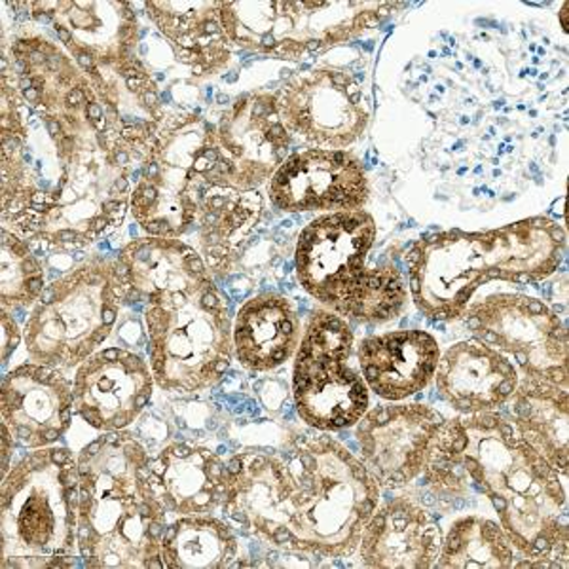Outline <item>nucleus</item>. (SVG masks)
<instances>
[{
    "label": "nucleus",
    "mask_w": 569,
    "mask_h": 569,
    "mask_svg": "<svg viewBox=\"0 0 569 569\" xmlns=\"http://www.w3.org/2000/svg\"><path fill=\"white\" fill-rule=\"evenodd\" d=\"M380 485L342 442L300 437L279 452L228 463L222 512L260 543L321 557H350L378 509Z\"/></svg>",
    "instance_id": "f257e3e1"
},
{
    "label": "nucleus",
    "mask_w": 569,
    "mask_h": 569,
    "mask_svg": "<svg viewBox=\"0 0 569 569\" xmlns=\"http://www.w3.org/2000/svg\"><path fill=\"white\" fill-rule=\"evenodd\" d=\"M147 236L179 240L224 272L259 224L264 200L241 190L220 152L217 126L196 114L163 118L130 201Z\"/></svg>",
    "instance_id": "f03ea898"
},
{
    "label": "nucleus",
    "mask_w": 569,
    "mask_h": 569,
    "mask_svg": "<svg viewBox=\"0 0 569 569\" xmlns=\"http://www.w3.org/2000/svg\"><path fill=\"white\" fill-rule=\"evenodd\" d=\"M133 297L147 302L150 370L166 391L196 393L224 376L233 325L209 268L194 247L139 238L120 251Z\"/></svg>",
    "instance_id": "7ed1b4c3"
},
{
    "label": "nucleus",
    "mask_w": 569,
    "mask_h": 569,
    "mask_svg": "<svg viewBox=\"0 0 569 569\" xmlns=\"http://www.w3.org/2000/svg\"><path fill=\"white\" fill-rule=\"evenodd\" d=\"M429 450L463 467L467 485L490 499L530 568L568 566L566 475L531 447L512 416L490 410L442 420Z\"/></svg>",
    "instance_id": "20e7f679"
},
{
    "label": "nucleus",
    "mask_w": 569,
    "mask_h": 569,
    "mask_svg": "<svg viewBox=\"0 0 569 569\" xmlns=\"http://www.w3.org/2000/svg\"><path fill=\"white\" fill-rule=\"evenodd\" d=\"M78 552L86 568H163L166 509L152 492L149 453L110 431L78 453Z\"/></svg>",
    "instance_id": "39448f33"
},
{
    "label": "nucleus",
    "mask_w": 569,
    "mask_h": 569,
    "mask_svg": "<svg viewBox=\"0 0 569 569\" xmlns=\"http://www.w3.org/2000/svg\"><path fill=\"white\" fill-rule=\"evenodd\" d=\"M563 246V228L545 217L486 232L435 233L407 254L408 289L423 316L453 321L482 284H525L552 276L562 262Z\"/></svg>",
    "instance_id": "423d86ee"
},
{
    "label": "nucleus",
    "mask_w": 569,
    "mask_h": 569,
    "mask_svg": "<svg viewBox=\"0 0 569 569\" xmlns=\"http://www.w3.org/2000/svg\"><path fill=\"white\" fill-rule=\"evenodd\" d=\"M378 228L367 211L325 214L302 230L297 243L298 281L319 305L338 316L386 323L407 306L397 266L372 264Z\"/></svg>",
    "instance_id": "0eeeda50"
},
{
    "label": "nucleus",
    "mask_w": 569,
    "mask_h": 569,
    "mask_svg": "<svg viewBox=\"0 0 569 569\" xmlns=\"http://www.w3.org/2000/svg\"><path fill=\"white\" fill-rule=\"evenodd\" d=\"M78 463L67 448H37L2 477L0 566L67 568L74 562Z\"/></svg>",
    "instance_id": "6e6552de"
},
{
    "label": "nucleus",
    "mask_w": 569,
    "mask_h": 569,
    "mask_svg": "<svg viewBox=\"0 0 569 569\" xmlns=\"http://www.w3.org/2000/svg\"><path fill=\"white\" fill-rule=\"evenodd\" d=\"M131 295L122 260L78 266L40 295L23 329L27 353L56 369L80 367L112 335Z\"/></svg>",
    "instance_id": "1a4fd4ad"
},
{
    "label": "nucleus",
    "mask_w": 569,
    "mask_h": 569,
    "mask_svg": "<svg viewBox=\"0 0 569 569\" xmlns=\"http://www.w3.org/2000/svg\"><path fill=\"white\" fill-rule=\"evenodd\" d=\"M393 4L367 0L220 2L230 44L247 52L300 61L308 53L356 39L382 23Z\"/></svg>",
    "instance_id": "9d476101"
},
{
    "label": "nucleus",
    "mask_w": 569,
    "mask_h": 569,
    "mask_svg": "<svg viewBox=\"0 0 569 569\" xmlns=\"http://www.w3.org/2000/svg\"><path fill=\"white\" fill-rule=\"evenodd\" d=\"M353 332L335 311L311 313L292 372L297 412L325 433L357 426L369 410V386L351 365Z\"/></svg>",
    "instance_id": "9b49d317"
},
{
    "label": "nucleus",
    "mask_w": 569,
    "mask_h": 569,
    "mask_svg": "<svg viewBox=\"0 0 569 569\" xmlns=\"http://www.w3.org/2000/svg\"><path fill=\"white\" fill-rule=\"evenodd\" d=\"M12 66L2 58V80L20 91L40 120H56L67 137H118L90 77L59 46L42 37H18L10 44Z\"/></svg>",
    "instance_id": "f8f14e48"
},
{
    "label": "nucleus",
    "mask_w": 569,
    "mask_h": 569,
    "mask_svg": "<svg viewBox=\"0 0 569 569\" xmlns=\"http://www.w3.org/2000/svg\"><path fill=\"white\" fill-rule=\"evenodd\" d=\"M472 338L509 357L522 378L568 386V332L543 300L520 292H493L467 305Z\"/></svg>",
    "instance_id": "ddd939ff"
},
{
    "label": "nucleus",
    "mask_w": 569,
    "mask_h": 569,
    "mask_svg": "<svg viewBox=\"0 0 569 569\" xmlns=\"http://www.w3.org/2000/svg\"><path fill=\"white\" fill-rule=\"evenodd\" d=\"M279 118L289 133L321 149L343 150L369 126L361 86L342 69H311L276 91Z\"/></svg>",
    "instance_id": "4468645a"
},
{
    "label": "nucleus",
    "mask_w": 569,
    "mask_h": 569,
    "mask_svg": "<svg viewBox=\"0 0 569 569\" xmlns=\"http://www.w3.org/2000/svg\"><path fill=\"white\" fill-rule=\"evenodd\" d=\"M27 8L34 20L53 27L86 74L136 59L137 18L130 2L44 0L27 2Z\"/></svg>",
    "instance_id": "2eb2a0df"
},
{
    "label": "nucleus",
    "mask_w": 569,
    "mask_h": 569,
    "mask_svg": "<svg viewBox=\"0 0 569 569\" xmlns=\"http://www.w3.org/2000/svg\"><path fill=\"white\" fill-rule=\"evenodd\" d=\"M361 160L348 150L310 149L284 160L268 181V196L284 213L359 211L369 200Z\"/></svg>",
    "instance_id": "dca6fc26"
},
{
    "label": "nucleus",
    "mask_w": 569,
    "mask_h": 569,
    "mask_svg": "<svg viewBox=\"0 0 569 569\" xmlns=\"http://www.w3.org/2000/svg\"><path fill=\"white\" fill-rule=\"evenodd\" d=\"M440 423L439 412L426 405L370 408L356 429L362 463L378 485L407 486L426 469L427 453Z\"/></svg>",
    "instance_id": "f3484780"
},
{
    "label": "nucleus",
    "mask_w": 569,
    "mask_h": 569,
    "mask_svg": "<svg viewBox=\"0 0 569 569\" xmlns=\"http://www.w3.org/2000/svg\"><path fill=\"white\" fill-rule=\"evenodd\" d=\"M154 383L149 365L136 353L96 351L74 376V408L98 431H122L149 407Z\"/></svg>",
    "instance_id": "a211bd4d"
},
{
    "label": "nucleus",
    "mask_w": 569,
    "mask_h": 569,
    "mask_svg": "<svg viewBox=\"0 0 569 569\" xmlns=\"http://www.w3.org/2000/svg\"><path fill=\"white\" fill-rule=\"evenodd\" d=\"M220 152L241 190H259L283 166L291 149L276 93L252 91L236 99L217 126Z\"/></svg>",
    "instance_id": "6ab92c4d"
},
{
    "label": "nucleus",
    "mask_w": 569,
    "mask_h": 569,
    "mask_svg": "<svg viewBox=\"0 0 569 569\" xmlns=\"http://www.w3.org/2000/svg\"><path fill=\"white\" fill-rule=\"evenodd\" d=\"M74 388L56 367L27 362L2 380V429L16 445L52 447L69 431Z\"/></svg>",
    "instance_id": "aec40b11"
},
{
    "label": "nucleus",
    "mask_w": 569,
    "mask_h": 569,
    "mask_svg": "<svg viewBox=\"0 0 569 569\" xmlns=\"http://www.w3.org/2000/svg\"><path fill=\"white\" fill-rule=\"evenodd\" d=\"M433 378L440 397L453 410L479 415L511 401L522 375L509 357L471 338L440 356Z\"/></svg>",
    "instance_id": "412c9836"
},
{
    "label": "nucleus",
    "mask_w": 569,
    "mask_h": 569,
    "mask_svg": "<svg viewBox=\"0 0 569 569\" xmlns=\"http://www.w3.org/2000/svg\"><path fill=\"white\" fill-rule=\"evenodd\" d=\"M442 531L412 499L397 498L376 509L365 526L359 555L367 568L427 569L439 562Z\"/></svg>",
    "instance_id": "4be33fe9"
},
{
    "label": "nucleus",
    "mask_w": 569,
    "mask_h": 569,
    "mask_svg": "<svg viewBox=\"0 0 569 569\" xmlns=\"http://www.w3.org/2000/svg\"><path fill=\"white\" fill-rule=\"evenodd\" d=\"M149 480L166 511L211 517L227 499L228 466L208 448L177 442L150 461Z\"/></svg>",
    "instance_id": "5701e85b"
},
{
    "label": "nucleus",
    "mask_w": 569,
    "mask_h": 569,
    "mask_svg": "<svg viewBox=\"0 0 569 569\" xmlns=\"http://www.w3.org/2000/svg\"><path fill=\"white\" fill-rule=\"evenodd\" d=\"M361 375L370 391L383 401H405L433 380L440 348L423 330H395L365 338L357 351Z\"/></svg>",
    "instance_id": "b1692460"
},
{
    "label": "nucleus",
    "mask_w": 569,
    "mask_h": 569,
    "mask_svg": "<svg viewBox=\"0 0 569 569\" xmlns=\"http://www.w3.org/2000/svg\"><path fill=\"white\" fill-rule=\"evenodd\" d=\"M150 18L169 40L176 58L196 74L219 71L232 56L230 40L220 20V2H147Z\"/></svg>",
    "instance_id": "393cba45"
},
{
    "label": "nucleus",
    "mask_w": 569,
    "mask_h": 569,
    "mask_svg": "<svg viewBox=\"0 0 569 569\" xmlns=\"http://www.w3.org/2000/svg\"><path fill=\"white\" fill-rule=\"evenodd\" d=\"M233 356L254 372L289 361L300 343V318L289 298L259 295L247 300L233 321Z\"/></svg>",
    "instance_id": "a878e982"
},
{
    "label": "nucleus",
    "mask_w": 569,
    "mask_h": 569,
    "mask_svg": "<svg viewBox=\"0 0 569 569\" xmlns=\"http://www.w3.org/2000/svg\"><path fill=\"white\" fill-rule=\"evenodd\" d=\"M512 418L550 466L568 472V393L545 378H522L512 395Z\"/></svg>",
    "instance_id": "bb28decb"
},
{
    "label": "nucleus",
    "mask_w": 569,
    "mask_h": 569,
    "mask_svg": "<svg viewBox=\"0 0 569 569\" xmlns=\"http://www.w3.org/2000/svg\"><path fill=\"white\" fill-rule=\"evenodd\" d=\"M440 568L507 569L530 568L511 537L490 518L469 515L456 520L440 547Z\"/></svg>",
    "instance_id": "cd10ccee"
},
{
    "label": "nucleus",
    "mask_w": 569,
    "mask_h": 569,
    "mask_svg": "<svg viewBox=\"0 0 569 569\" xmlns=\"http://www.w3.org/2000/svg\"><path fill=\"white\" fill-rule=\"evenodd\" d=\"M238 557V539L213 517H181L166 528L162 563L169 569H222Z\"/></svg>",
    "instance_id": "c85d7f7f"
},
{
    "label": "nucleus",
    "mask_w": 569,
    "mask_h": 569,
    "mask_svg": "<svg viewBox=\"0 0 569 569\" xmlns=\"http://www.w3.org/2000/svg\"><path fill=\"white\" fill-rule=\"evenodd\" d=\"M2 278H0V300L4 308H23L39 302L44 292V273L39 260L21 240L18 233L2 228Z\"/></svg>",
    "instance_id": "c756f323"
},
{
    "label": "nucleus",
    "mask_w": 569,
    "mask_h": 569,
    "mask_svg": "<svg viewBox=\"0 0 569 569\" xmlns=\"http://www.w3.org/2000/svg\"><path fill=\"white\" fill-rule=\"evenodd\" d=\"M0 329H2V353H0V359H2V362H7L8 357L12 356L16 348L20 346L21 332L16 321L8 316L7 311H2Z\"/></svg>",
    "instance_id": "7c9ffc66"
}]
</instances>
